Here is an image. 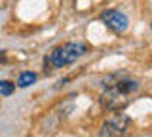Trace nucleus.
Segmentation results:
<instances>
[{
	"label": "nucleus",
	"mask_w": 152,
	"mask_h": 137,
	"mask_svg": "<svg viewBox=\"0 0 152 137\" xmlns=\"http://www.w3.org/2000/svg\"><path fill=\"white\" fill-rule=\"evenodd\" d=\"M86 44L82 42H66L63 46H57V48L50 53L48 57V63L51 65L53 69H61V67H66V65L74 63L80 55L86 53Z\"/></svg>",
	"instance_id": "f257e3e1"
},
{
	"label": "nucleus",
	"mask_w": 152,
	"mask_h": 137,
	"mask_svg": "<svg viewBox=\"0 0 152 137\" xmlns=\"http://www.w3.org/2000/svg\"><path fill=\"white\" fill-rule=\"evenodd\" d=\"M129 127H131V118L124 112H118V114L107 118L103 122L99 133H101V137H126Z\"/></svg>",
	"instance_id": "f03ea898"
},
{
	"label": "nucleus",
	"mask_w": 152,
	"mask_h": 137,
	"mask_svg": "<svg viewBox=\"0 0 152 137\" xmlns=\"http://www.w3.org/2000/svg\"><path fill=\"white\" fill-rule=\"evenodd\" d=\"M101 21L114 32H126L129 27V19L126 13H122L120 10H107L101 13Z\"/></svg>",
	"instance_id": "7ed1b4c3"
},
{
	"label": "nucleus",
	"mask_w": 152,
	"mask_h": 137,
	"mask_svg": "<svg viewBox=\"0 0 152 137\" xmlns=\"http://www.w3.org/2000/svg\"><path fill=\"white\" fill-rule=\"evenodd\" d=\"M107 88H112L116 93H120V95H127V93L135 92V89H139V82H135V80H127V78H122V80H116L114 84H104Z\"/></svg>",
	"instance_id": "20e7f679"
},
{
	"label": "nucleus",
	"mask_w": 152,
	"mask_h": 137,
	"mask_svg": "<svg viewBox=\"0 0 152 137\" xmlns=\"http://www.w3.org/2000/svg\"><path fill=\"white\" fill-rule=\"evenodd\" d=\"M36 73H31V70H25V73L19 74V80H17V86L19 88H28L36 82Z\"/></svg>",
	"instance_id": "39448f33"
},
{
	"label": "nucleus",
	"mask_w": 152,
	"mask_h": 137,
	"mask_svg": "<svg viewBox=\"0 0 152 137\" xmlns=\"http://www.w3.org/2000/svg\"><path fill=\"white\" fill-rule=\"evenodd\" d=\"M13 89H15V84L8 82V80H0V93H2L4 97L12 95V93H13Z\"/></svg>",
	"instance_id": "423d86ee"
},
{
	"label": "nucleus",
	"mask_w": 152,
	"mask_h": 137,
	"mask_svg": "<svg viewBox=\"0 0 152 137\" xmlns=\"http://www.w3.org/2000/svg\"><path fill=\"white\" fill-rule=\"evenodd\" d=\"M4 61H6V53H4V51H0V63H4Z\"/></svg>",
	"instance_id": "0eeeda50"
}]
</instances>
